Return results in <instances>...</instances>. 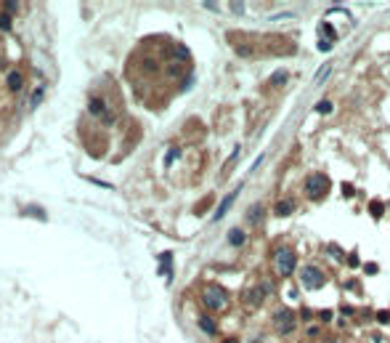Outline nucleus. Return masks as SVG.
<instances>
[{
  "mask_svg": "<svg viewBox=\"0 0 390 343\" xmlns=\"http://www.w3.org/2000/svg\"><path fill=\"white\" fill-rule=\"evenodd\" d=\"M202 306L210 311H223L228 306V293L220 285H204L202 290Z\"/></svg>",
  "mask_w": 390,
  "mask_h": 343,
  "instance_id": "nucleus-1",
  "label": "nucleus"
},
{
  "mask_svg": "<svg viewBox=\"0 0 390 343\" xmlns=\"http://www.w3.org/2000/svg\"><path fill=\"white\" fill-rule=\"evenodd\" d=\"M295 266H297V255H295V250H292L290 245L276 247V253H274V269H276V274L290 277V274L295 272Z\"/></svg>",
  "mask_w": 390,
  "mask_h": 343,
  "instance_id": "nucleus-2",
  "label": "nucleus"
},
{
  "mask_svg": "<svg viewBox=\"0 0 390 343\" xmlns=\"http://www.w3.org/2000/svg\"><path fill=\"white\" fill-rule=\"evenodd\" d=\"M327 192H329V179L327 176H321V173L308 176V181H305V197L308 200H321Z\"/></svg>",
  "mask_w": 390,
  "mask_h": 343,
  "instance_id": "nucleus-3",
  "label": "nucleus"
},
{
  "mask_svg": "<svg viewBox=\"0 0 390 343\" xmlns=\"http://www.w3.org/2000/svg\"><path fill=\"white\" fill-rule=\"evenodd\" d=\"M300 282L305 287H311V290H316V287H321L324 282H327V277H324V272L319 266L308 264V266H303V272H300Z\"/></svg>",
  "mask_w": 390,
  "mask_h": 343,
  "instance_id": "nucleus-4",
  "label": "nucleus"
},
{
  "mask_svg": "<svg viewBox=\"0 0 390 343\" xmlns=\"http://www.w3.org/2000/svg\"><path fill=\"white\" fill-rule=\"evenodd\" d=\"M274 327L279 330V332H292L295 330V314H292V309H279L276 311V317H274Z\"/></svg>",
  "mask_w": 390,
  "mask_h": 343,
  "instance_id": "nucleus-5",
  "label": "nucleus"
},
{
  "mask_svg": "<svg viewBox=\"0 0 390 343\" xmlns=\"http://www.w3.org/2000/svg\"><path fill=\"white\" fill-rule=\"evenodd\" d=\"M263 298H266V287H260V285H252L244 293V303L247 306H260V301H263Z\"/></svg>",
  "mask_w": 390,
  "mask_h": 343,
  "instance_id": "nucleus-6",
  "label": "nucleus"
},
{
  "mask_svg": "<svg viewBox=\"0 0 390 343\" xmlns=\"http://www.w3.org/2000/svg\"><path fill=\"white\" fill-rule=\"evenodd\" d=\"M236 194H239V189H234V192H231V194H228V197H223V202H220V208L215 210V221H218V218H223V216H226V210H228L231 205H234Z\"/></svg>",
  "mask_w": 390,
  "mask_h": 343,
  "instance_id": "nucleus-7",
  "label": "nucleus"
},
{
  "mask_svg": "<svg viewBox=\"0 0 390 343\" xmlns=\"http://www.w3.org/2000/svg\"><path fill=\"white\" fill-rule=\"evenodd\" d=\"M263 213H266V210H263V205H260V202H255V205L247 210V221H249V224H260Z\"/></svg>",
  "mask_w": 390,
  "mask_h": 343,
  "instance_id": "nucleus-8",
  "label": "nucleus"
},
{
  "mask_svg": "<svg viewBox=\"0 0 390 343\" xmlns=\"http://www.w3.org/2000/svg\"><path fill=\"white\" fill-rule=\"evenodd\" d=\"M199 327L207 332V335H215V332H218L215 322H212V317H207V314H202V317H199Z\"/></svg>",
  "mask_w": 390,
  "mask_h": 343,
  "instance_id": "nucleus-9",
  "label": "nucleus"
},
{
  "mask_svg": "<svg viewBox=\"0 0 390 343\" xmlns=\"http://www.w3.org/2000/svg\"><path fill=\"white\" fill-rule=\"evenodd\" d=\"M276 216H290V213L295 210V202L292 200H282V202H276Z\"/></svg>",
  "mask_w": 390,
  "mask_h": 343,
  "instance_id": "nucleus-10",
  "label": "nucleus"
},
{
  "mask_svg": "<svg viewBox=\"0 0 390 343\" xmlns=\"http://www.w3.org/2000/svg\"><path fill=\"white\" fill-rule=\"evenodd\" d=\"M22 85H24L22 72H11V75H8V88H11V91H19Z\"/></svg>",
  "mask_w": 390,
  "mask_h": 343,
  "instance_id": "nucleus-11",
  "label": "nucleus"
},
{
  "mask_svg": "<svg viewBox=\"0 0 390 343\" xmlns=\"http://www.w3.org/2000/svg\"><path fill=\"white\" fill-rule=\"evenodd\" d=\"M228 242L231 245H241V242H244V231H241V229H231L228 231Z\"/></svg>",
  "mask_w": 390,
  "mask_h": 343,
  "instance_id": "nucleus-12",
  "label": "nucleus"
},
{
  "mask_svg": "<svg viewBox=\"0 0 390 343\" xmlns=\"http://www.w3.org/2000/svg\"><path fill=\"white\" fill-rule=\"evenodd\" d=\"M316 112H332V104H329V101H319V104H316Z\"/></svg>",
  "mask_w": 390,
  "mask_h": 343,
  "instance_id": "nucleus-13",
  "label": "nucleus"
},
{
  "mask_svg": "<svg viewBox=\"0 0 390 343\" xmlns=\"http://www.w3.org/2000/svg\"><path fill=\"white\" fill-rule=\"evenodd\" d=\"M329 72H332V67H329V64H327V67H321V69H319V75H316V82H321L324 77L329 75Z\"/></svg>",
  "mask_w": 390,
  "mask_h": 343,
  "instance_id": "nucleus-14",
  "label": "nucleus"
},
{
  "mask_svg": "<svg viewBox=\"0 0 390 343\" xmlns=\"http://www.w3.org/2000/svg\"><path fill=\"white\" fill-rule=\"evenodd\" d=\"M284 80H287V72H276L271 77V85H279V82H284Z\"/></svg>",
  "mask_w": 390,
  "mask_h": 343,
  "instance_id": "nucleus-15",
  "label": "nucleus"
},
{
  "mask_svg": "<svg viewBox=\"0 0 390 343\" xmlns=\"http://www.w3.org/2000/svg\"><path fill=\"white\" fill-rule=\"evenodd\" d=\"M11 27V19H8V14H3L0 16V30H8Z\"/></svg>",
  "mask_w": 390,
  "mask_h": 343,
  "instance_id": "nucleus-16",
  "label": "nucleus"
},
{
  "mask_svg": "<svg viewBox=\"0 0 390 343\" xmlns=\"http://www.w3.org/2000/svg\"><path fill=\"white\" fill-rule=\"evenodd\" d=\"M40 99H43V91L37 88V91H35V96H32V107H37V104H40Z\"/></svg>",
  "mask_w": 390,
  "mask_h": 343,
  "instance_id": "nucleus-17",
  "label": "nucleus"
},
{
  "mask_svg": "<svg viewBox=\"0 0 390 343\" xmlns=\"http://www.w3.org/2000/svg\"><path fill=\"white\" fill-rule=\"evenodd\" d=\"M371 213H374V216H379V213H382V205H379V202H374V205H371Z\"/></svg>",
  "mask_w": 390,
  "mask_h": 343,
  "instance_id": "nucleus-18",
  "label": "nucleus"
},
{
  "mask_svg": "<svg viewBox=\"0 0 390 343\" xmlns=\"http://www.w3.org/2000/svg\"><path fill=\"white\" fill-rule=\"evenodd\" d=\"M319 48H321V51H329V48H332V40H327V43L321 40V43H319Z\"/></svg>",
  "mask_w": 390,
  "mask_h": 343,
  "instance_id": "nucleus-19",
  "label": "nucleus"
},
{
  "mask_svg": "<svg viewBox=\"0 0 390 343\" xmlns=\"http://www.w3.org/2000/svg\"><path fill=\"white\" fill-rule=\"evenodd\" d=\"M223 343H239L236 338H228V340H223Z\"/></svg>",
  "mask_w": 390,
  "mask_h": 343,
  "instance_id": "nucleus-20",
  "label": "nucleus"
}]
</instances>
